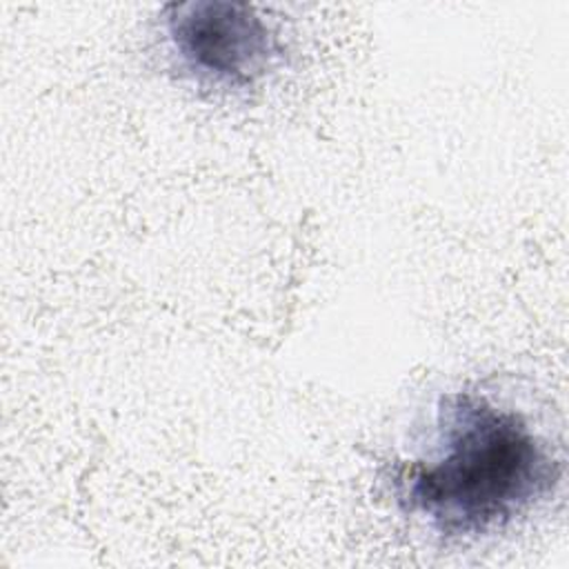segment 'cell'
<instances>
[{
  "label": "cell",
  "instance_id": "6da1fadb",
  "mask_svg": "<svg viewBox=\"0 0 569 569\" xmlns=\"http://www.w3.org/2000/svg\"><path fill=\"white\" fill-rule=\"evenodd\" d=\"M562 458L516 409L458 389L438 400L433 447L398 467V507L445 540H480L545 502Z\"/></svg>",
  "mask_w": 569,
  "mask_h": 569
},
{
  "label": "cell",
  "instance_id": "7a4b0ae2",
  "mask_svg": "<svg viewBox=\"0 0 569 569\" xmlns=\"http://www.w3.org/2000/svg\"><path fill=\"white\" fill-rule=\"evenodd\" d=\"M162 33L178 71L222 93L256 89L284 58L280 29L249 2H171L162 9Z\"/></svg>",
  "mask_w": 569,
  "mask_h": 569
}]
</instances>
